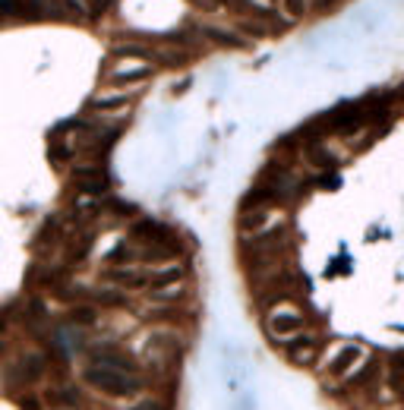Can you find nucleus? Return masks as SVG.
I'll list each match as a JSON object with an SVG mask.
<instances>
[{"label":"nucleus","mask_w":404,"mask_h":410,"mask_svg":"<svg viewBox=\"0 0 404 410\" xmlns=\"http://www.w3.org/2000/svg\"><path fill=\"white\" fill-rule=\"evenodd\" d=\"M83 379L86 385H92L95 391H102L108 397H136L145 388V379L139 372H117V369L95 366V363H89L83 369Z\"/></svg>","instance_id":"nucleus-1"},{"label":"nucleus","mask_w":404,"mask_h":410,"mask_svg":"<svg viewBox=\"0 0 404 410\" xmlns=\"http://www.w3.org/2000/svg\"><path fill=\"white\" fill-rule=\"evenodd\" d=\"M48 372V360H45V354H38V350H29V354H22L19 360L10 366V382L19 385V388H26V385H35L38 379Z\"/></svg>","instance_id":"nucleus-2"},{"label":"nucleus","mask_w":404,"mask_h":410,"mask_svg":"<svg viewBox=\"0 0 404 410\" xmlns=\"http://www.w3.org/2000/svg\"><path fill=\"white\" fill-rule=\"evenodd\" d=\"M303 325H307V319H303L300 313H294V309H275V313L266 315V331L275 344L300 335Z\"/></svg>","instance_id":"nucleus-3"},{"label":"nucleus","mask_w":404,"mask_h":410,"mask_svg":"<svg viewBox=\"0 0 404 410\" xmlns=\"http://www.w3.org/2000/svg\"><path fill=\"white\" fill-rule=\"evenodd\" d=\"M92 363H95V366L117 369V372H139V363L133 360V354L114 347V344H104V347L92 350Z\"/></svg>","instance_id":"nucleus-4"},{"label":"nucleus","mask_w":404,"mask_h":410,"mask_svg":"<svg viewBox=\"0 0 404 410\" xmlns=\"http://www.w3.org/2000/svg\"><path fill=\"white\" fill-rule=\"evenodd\" d=\"M363 360V347L360 344H344V347L335 350L329 363H325V376L329 379H344L354 372V366Z\"/></svg>","instance_id":"nucleus-5"},{"label":"nucleus","mask_w":404,"mask_h":410,"mask_svg":"<svg viewBox=\"0 0 404 410\" xmlns=\"http://www.w3.org/2000/svg\"><path fill=\"white\" fill-rule=\"evenodd\" d=\"M284 344H288V360L294 366H309L319 356V338L316 335H294Z\"/></svg>","instance_id":"nucleus-6"},{"label":"nucleus","mask_w":404,"mask_h":410,"mask_svg":"<svg viewBox=\"0 0 404 410\" xmlns=\"http://www.w3.org/2000/svg\"><path fill=\"white\" fill-rule=\"evenodd\" d=\"M45 401L54 410H79L86 404V395H83V388H76V385H51V388L45 391Z\"/></svg>","instance_id":"nucleus-7"},{"label":"nucleus","mask_w":404,"mask_h":410,"mask_svg":"<svg viewBox=\"0 0 404 410\" xmlns=\"http://www.w3.org/2000/svg\"><path fill=\"white\" fill-rule=\"evenodd\" d=\"M199 32H202V38H209L212 44H218V48H247V38L237 32H231V28H221V26H199Z\"/></svg>","instance_id":"nucleus-8"},{"label":"nucleus","mask_w":404,"mask_h":410,"mask_svg":"<svg viewBox=\"0 0 404 410\" xmlns=\"http://www.w3.org/2000/svg\"><path fill=\"white\" fill-rule=\"evenodd\" d=\"M104 278L120 284V287H127V290H143V287H149V274L133 272V268H108Z\"/></svg>","instance_id":"nucleus-9"},{"label":"nucleus","mask_w":404,"mask_h":410,"mask_svg":"<svg viewBox=\"0 0 404 410\" xmlns=\"http://www.w3.org/2000/svg\"><path fill=\"white\" fill-rule=\"evenodd\" d=\"M108 190V180L102 171H76V192H86V196H102Z\"/></svg>","instance_id":"nucleus-10"},{"label":"nucleus","mask_w":404,"mask_h":410,"mask_svg":"<svg viewBox=\"0 0 404 410\" xmlns=\"http://www.w3.org/2000/svg\"><path fill=\"white\" fill-rule=\"evenodd\" d=\"M272 224V208L268 205H262V208H253V212H243L240 215V237L243 233H250V231H262V227H268Z\"/></svg>","instance_id":"nucleus-11"},{"label":"nucleus","mask_w":404,"mask_h":410,"mask_svg":"<svg viewBox=\"0 0 404 410\" xmlns=\"http://www.w3.org/2000/svg\"><path fill=\"white\" fill-rule=\"evenodd\" d=\"M149 76H152V67H149V63H139V67L114 69L108 82H114V85H133V82H145Z\"/></svg>","instance_id":"nucleus-12"},{"label":"nucleus","mask_w":404,"mask_h":410,"mask_svg":"<svg viewBox=\"0 0 404 410\" xmlns=\"http://www.w3.org/2000/svg\"><path fill=\"white\" fill-rule=\"evenodd\" d=\"M180 278H184V268L168 265V268H161L158 274H149V290L152 294H155V290H168V287H174Z\"/></svg>","instance_id":"nucleus-13"},{"label":"nucleus","mask_w":404,"mask_h":410,"mask_svg":"<svg viewBox=\"0 0 404 410\" xmlns=\"http://www.w3.org/2000/svg\"><path fill=\"white\" fill-rule=\"evenodd\" d=\"M382 372V366H379V360H366V366L360 369V372H350V379H348V385L350 388H363V385H370L373 379Z\"/></svg>","instance_id":"nucleus-14"},{"label":"nucleus","mask_w":404,"mask_h":410,"mask_svg":"<svg viewBox=\"0 0 404 410\" xmlns=\"http://www.w3.org/2000/svg\"><path fill=\"white\" fill-rule=\"evenodd\" d=\"M92 108L102 110V114H117V110H127L130 108V95H104V98H95Z\"/></svg>","instance_id":"nucleus-15"},{"label":"nucleus","mask_w":404,"mask_h":410,"mask_svg":"<svg viewBox=\"0 0 404 410\" xmlns=\"http://www.w3.org/2000/svg\"><path fill=\"white\" fill-rule=\"evenodd\" d=\"M67 319L73 322V325H95V322H98V309L92 306V303H79V306H73L67 313Z\"/></svg>","instance_id":"nucleus-16"},{"label":"nucleus","mask_w":404,"mask_h":410,"mask_svg":"<svg viewBox=\"0 0 404 410\" xmlns=\"http://www.w3.org/2000/svg\"><path fill=\"white\" fill-rule=\"evenodd\" d=\"M133 233L143 237V240H165L168 237V231L158 224V221H139V224L133 227Z\"/></svg>","instance_id":"nucleus-17"},{"label":"nucleus","mask_w":404,"mask_h":410,"mask_svg":"<svg viewBox=\"0 0 404 410\" xmlns=\"http://www.w3.org/2000/svg\"><path fill=\"white\" fill-rule=\"evenodd\" d=\"M114 54H120V57H136V60L149 63L152 57H155V51L143 48V44H117V48H114Z\"/></svg>","instance_id":"nucleus-18"},{"label":"nucleus","mask_w":404,"mask_h":410,"mask_svg":"<svg viewBox=\"0 0 404 410\" xmlns=\"http://www.w3.org/2000/svg\"><path fill=\"white\" fill-rule=\"evenodd\" d=\"M288 19H303L309 13V0H278Z\"/></svg>","instance_id":"nucleus-19"},{"label":"nucleus","mask_w":404,"mask_h":410,"mask_svg":"<svg viewBox=\"0 0 404 410\" xmlns=\"http://www.w3.org/2000/svg\"><path fill=\"white\" fill-rule=\"evenodd\" d=\"M95 303H102V306H124V294L120 290H95Z\"/></svg>","instance_id":"nucleus-20"},{"label":"nucleus","mask_w":404,"mask_h":410,"mask_svg":"<svg viewBox=\"0 0 404 410\" xmlns=\"http://www.w3.org/2000/svg\"><path fill=\"white\" fill-rule=\"evenodd\" d=\"M307 158L316 164V167H332V164H335V161H332L329 151H322L319 145H309V149H307Z\"/></svg>","instance_id":"nucleus-21"},{"label":"nucleus","mask_w":404,"mask_h":410,"mask_svg":"<svg viewBox=\"0 0 404 410\" xmlns=\"http://www.w3.org/2000/svg\"><path fill=\"white\" fill-rule=\"evenodd\" d=\"M133 256H136V253H133L130 246L120 243V246H117V253H111V256H108V262H111V265H124V262H130Z\"/></svg>","instance_id":"nucleus-22"},{"label":"nucleus","mask_w":404,"mask_h":410,"mask_svg":"<svg viewBox=\"0 0 404 410\" xmlns=\"http://www.w3.org/2000/svg\"><path fill=\"white\" fill-rule=\"evenodd\" d=\"M19 407L22 410H42V401L35 395H19Z\"/></svg>","instance_id":"nucleus-23"},{"label":"nucleus","mask_w":404,"mask_h":410,"mask_svg":"<svg viewBox=\"0 0 404 410\" xmlns=\"http://www.w3.org/2000/svg\"><path fill=\"white\" fill-rule=\"evenodd\" d=\"M16 16V0H0V19Z\"/></svg>","instance_id":"nucleus-24"},{"label":"nucleus","mask_w":404,"mask_h":410,"mask_svg":"<svg viewBox=\"0 0 404 410\" xmlns=\"http://www.w3.org/2000/svg\"><path fill=\"white\" fill-rule=\"evenodd\" d=\"M130 410H168V407L161 401H139L136 407H130Z\"/></svg>","instance_id":"nucleus-25"},{"label":"nucleus","mask_w":404,"mask_h":410,"mask_svg":"<svg viewBox=\"0 0 404 410\" xmlns=\"http://www.w3.org/2000/svg\"><path fill=\"white\" fill-rule=\"evenodd\" d=\"M338 7V0H316V10H332Z\"/></svg>","instance_id":"nucleus-26"},{"label":"nucleus","mask_w":404,"mask_h":410,"mask_svg":"<svg viewBox=\"0 0 404 410\" xmlns=\"http://www.w3.org/2000/svg\"><path fill=\"white\" fill-rule=\"evenodd\" d=\"M104 7H108V0H92V13H104Z\"/></svg>","instance_id":"nucleus-27"},{"label":"nucleus","mask_w":404,"mask_h":410,"mask_svg":"<svg viewBox=\"0 0 404 410\" xmlns=\"http://www.w3.org/2000/svg\"><path fill=\"white\" fill-rule=\"evenodd\" d=\"M186 89H190V79H184V82H180V85H174V95H180V92H186Z\"/></svg>","instance_id":"nucleus-28"},{"label":"nucleus","mask_w":404,"mask_h":410,"mask_svg":"<svg viewBox=\"0 0 404 410\" xmlns=\"http://www.w3.org/2000/svg\"><path fill=\"white\" fill-rule=\"evenodd\" d=\"M3 331H7V315H0V338H3Z\"/></svg>","instance_id":"nucleus-29"},{"label":"nucleus","mask_w":404,"mask_h":410,"mask_svg":"<svg viewBox=\"0 0 404 410\" xmlns=\"http://www.w3.org/2000/svg\"><path fill=\"white\" fill-rule=\"evenodd\" d=\"M7 354V341H3V338H0V356Z\"/></svg>","instance_id":"nucleus-30"},{"label":"nucleus","mask_w":404,"mask_h":410,"mask_svg":"<svg viewBox=\"0 0 404 410\" xmlns=\"http://www.w3.org/2000/svg\"><path fill=\"white\" fill-rule=\"evenodd\" d=\"M262 3H275V0H262Z\"/></svg>","instance_id":"nucleus-31"}]
</instances>
